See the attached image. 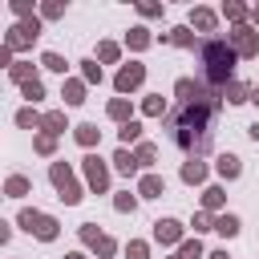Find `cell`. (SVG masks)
<instances>
[{
    "label": "cell",
    "instance_id": "6da1fadb",
    "mask_svg": "<svg viewBox=\"0 0 259 259\" xmlns=\"http://www.w3.org/2000/svg\"><path fill=\"white\" fill-rule=\"evenodd\" d=\"M219 97H223L219 89H203L199 85V93L186 97V102H178V110L166 118V134H170V142L182 154L199 158V154L211 150L215 122H219Z\"/></svg>",
    "mask_w": 259,
    "mask_h": 259
},
{
    "label": "cell",
    "instance_id": "7a4b0ae2",
    "mask_svg": "<svg viewBox=\"0 0 259 259\" xmlns=\"http://www.w3.org/2000/svg\"><path fill=\"white\" fill-rule=\"evenodd\" d=\"M235 49L227 45V41H219V37H211V41H203L199 45V65H203V85L207 89H227L231 85V69H235Z\"/></svg>",
    "mask_w": 259,
    "mask_h": 259
},
{
    "label": "cell",
    "instance_id": "3957f363",
    "mask_svg": "<svg viewBox=\"0 0 259 259\" xmlns=\"http://www.w3.org/2000/svg\"><path fill=\"white\" fill-rule=\"evenodd\" d=\"M20 223L28 227V231H37L41 239H53V235H57V223H53V219H45V215H32V211H24V215H20Z\"/></svg>",
    "mask_w": 259,
    "mask_h": 259
},
{
    "label": "cell",
    "instance_id": "277c9868",
    "mask_svg": "<svg viewBox=\"0 0 259 259\" xmlns=\"http://www.w3.org/2000/svg\"><path fill=\"white\" fill-rule=\"evenodd\" d=\"M53 182H57V186L65 190V194H61V199H65V203H77V199H81V190L73 186V178H69V170H65V166H61V162H57V166H53Z\"/></svg>",
    "mask_w": 259,
    "mask_h": 259
},
{
    "label": "cell",
    "instance_id": "5b68a950",
    "mask_svg": "<svg viewBox=\"0 0 259 259\" xmlns=\"http://www.w3.org/2000/svg\"><path fill=\"white\" fill-rule=\"evenodd\" d=\"M231 41H235L231 49H235L239 57H251V53H259V41H255V32H251V28H235V37H231Z\"/></svg>",
    "mask_w": 259,
    "mask_h": 259
},
{
    "label": "cell",
    "instance_id": "8992f818",
    "mask_svg": "<svg viewBox=\"0 0 259 259\" xmlns=\"http://www.w3.org/2000/svg\"><path fill=\"white\" fill-rule=\"evenodd\" d=\"M142 77H146L142 65H126V69L118 73V89H134V85H142Z\"/></svg>",
    "mask_w": 259,
    "mask_h": 259
},
{
    "label": "cell",
    "instance_id": "52a82bcc",
    "mask_svg": "<svg viewBox=\"0 0 259 259\" xmlns=\"http://www.w3.org/2000/svg\"><path fill=\"white\" fill-rule=\"evenodd\" d=\"M85 170H89V182L97 186V190H106V166L97 158H85Z\"/></svg>",
    "mask_w": 259,
    "mask_h": 259
},
{
    "label": "cell",
    "instance_id": "ba28073f",
    "mask_svg": "<svg viewBox=\"0 0 259 259\" xmlns=\"http://www.w3.org/2000/svg\"><path fill=\"white\" fill-rule=\"evenodd\" d=\"M114 162H118V170H122V174H134V170L142 166V162H138L134 154H126V150H118V158H114Z\"/></svg>",
    "mask_w": 259,
    "mask_h": 259
},
{
    "label": "cell",
    "instance_id": "9c48e42d",
    "mask_svg": "<svg viewBox=\"0 0 259 259\" xmlns=\"http://www.w3.org/2000/svg\"><path fill=\"white\" fill-rule=\"evenodd\" d=\"M215 231H219V235H227V239H231V235L239 231V219H235V215H223V219L215 223Z\"/></svg>",
    "mask_w": 259,
    "mask_h": 259
},
{
    "label": "cell",
    "instance_id": "30bf717a",
    "mask_svg": "<svg viewBox=\"0 0 259 259\" xmlns=\"http://www.w3.org/2000/svg\"><path fill=\"white\" fill-rule=\"evenodd\" d=\"M154 235H158L162 243H174V239H178V223H170V219H166V223H158V231H154Z\"/></svg>",
    "mask_w": 259,
    "mask_h": 259
},
{
    "label": "cell",
    "instance_id": "8fae6325",
    "mask_svg": "<svg viewBox=\"0 0 259 259\" xmlns=\"http://www.w3.org/2000/svg\"><path fill=\"white\" fill-rule=\"evenodd\" d=\"M247 93H251V89H247V85H239V81H231V85L223 89V97H227V102H247Z\"/></svg>",
    "mask_w": 259,
    "mask_h": 259
},
{
    "label": "cell",
    "instance_id": "7c38bea8",
    "mask_svg": "<svg viewBox=\"0 0 259 259\" xmlns=\"http://www.w3.org/2000/svg\"><path fill=\"white\" fill-rule=\"evenodd\" d=\"M203 174H207L203 162H186V166H182V178H186V182H203Z\"/></svg>",
    "mask_w": 259,
    "mask_h": 259
},
{
    "label": "cell",
    "instance_id": "4fadbf2b",
    "mask_svg": "<svg viewBox=\"0 0 259 259\" xmlns=\"http://www.w3.org/2000/svg\"><path fill=\"white\" fill-rule=\"evenodd\" d=\"M219 174H223V178H235V174H239V158H235V154H227V158L219 162Z\"/></svg>",
    "mask_w": 259,
    "mask_h": 259
},
{
    "label": "cell",
    "instance_id": "5bb4252c",
    "mask_svg": "<svg viewBox=\"0 0 259 259\" xmlns=\"http://www.w3.org/2000/svg\"><path fill=\"white\" fill-rule=\"evenodd\" d=\"M77 142H81V146H93V142H97V130H93V126H77Z\"/></svg>",
    "mask_w": 259,
    "mask_h": 259
},
{
    "label": "cell",
    "instance_id": "9a60e30c",
    "mask_svg": "<svg viewBox=\"0 0 259 259\" xmlns=\"http://www.w3.org/2000/svg\"><path fill=\"white\" fill-rule=\"evenodd\" d=\"M194 24H199V28H215V12L199 8V12H194Z\"/></svg>",
    "mask_w": 259,
    "mask_h": 259
},
{
    "label": "cell",
    "instance_id": "2e32d148",
    "mask_svg": "<svg viewBox=\"0 0 259 259\" xmlns=\"http://www.w3.org/2000/svg\"><path fill=\"white\" fill-rule=\"evenodd\" d=\"M138 134H142V126H138V122H126V126H122V142H134Z\"/></svg>",
    "mask_w": 259,
    "mask_h": 259
},
{
    "label": "cell",
    "instance_id": "e0dca14e",
    "mask_svg": "<svg viewBox=\"0 0 259 259\" xmlns=\"http://www.w3.org/2000/svg\"><path fill=\"white\" fill-rule=\"evenodd\" d=\"M142 194H150V199H154V194H162V178H154V174H150V178L142 182Z\"/></svg>",
    "mask_w": 259,
    "mask_h": 259
},
{
    "label": "cell",
    "instance_id": "ac0fdd59",
    "mask_svg": "<svg viewBox=\"0 0 259 259\" xmlns=\"http://www.w3.org/2000/svg\"><path fill=\"white\" fill-rule=\"evenodd\" d=\"M150 37H146V28H134V32H130V45H134V49H142Z\"/></svg>",
    "mask_w": 259,
    "mask_h": 259
},
{
    "label": "cell",
    "instance_id": "d6986e66",
    "mask_svg": "<svg viewBox=\"0 0 259 259\" xmlns=\"http://www.w3.org/2000/svg\"><path fill=\"white\" fill-rule=\"evenodd\" d=\"M45 65H49V69H57V73H65V61H61L57 53H45Z\"/></svg>",
    "mask_w": 259,
    "mask_h": 259
},
{
    "label": "cell",
    "instance_id": "ffe728a7",
    "mask_svg": "<svg viewBox=\"0 0 259 259\" xmlns=\"http://www.w3.org/2000/svg\"><path fill=\"white\" fill-rule=\"evenodd\" d=\"M41 93H45V89H41V81H28V85H24V97H32V102H37Z\"/></svg>",
    "mask_w": 259,
    "mask_h": 259
},
{
    "label": "cell",
    "instance_id": "44dd1931",
    "mask_svg": "<svg viewBox=\"0 0 259 259\" xmlns=\"http://www.w3.org/2000/svg\"><path fill=\"white\" fill-rule=\"evenodd\" d=\"M174 41H178V45H194V37H190V28H174Z\"/></svg>",
    "mask_w": 259,
    "mask_h": 259
},
{
    "label": "cell",
    "instance_id": "7402d4cb",
    "mask_svg": "<svg viewBox=\"0 0 259 259\" xmlns=\"http://www.w3.org/2000/svg\"><path fill=\"white\" fill-rule=\"evenodd\" d=\"M243 12H247L243 4H227V16H231V20H243Z\"/></svg>",
    "mask_w": 259,
    "mask_h": 259
},
{
    "label": "cell",
    "instance_id": "603a6c76",
    "mask_svg": "<svg viewBox=\"0 0 259 259\" xmlns=\"http://www.w3.org/2000/svg\"><path fill=\"white\" fill-rule=\"evenodd\" d=\"M45 126H49V130H53V134H57V130H61L65 122H61V114H49V118H45Z\"/></svg>",
    "mask_w": 259,
    "mask_h": 259
},
{
    "label": "cell",
    "instance_id": "cb8c5ba5",
    "mask_svg": "<svg viewBox=\"0 0 259 259\" xmlns=\"http://www.w3.org/2000/svg\"><path fill=\"white\" fill-rule=\"evenodd\" d=\"M110 114H114V118H126V114H130V106H126V102H114V106H110Z\"/></svg>",
    "mask_w": 259,
    "mask_h": 259
},
{
    "label": "cell",
    "instance_id": "d4e9b609",
    "mask_svg": "<svg viewBox=\"0 0 259 259\" xmlns=\"http://www.w3.org/2000/svg\"><path fill=\"white\" fill-rule=\"evenodd\" d=\"M65 97H69V102L77 106V102H81V85H69V89H65Z\"/></svg>",
    "mask_w": 259,
    "mask_h": 259
},
{
    "label": "cell",
    "instance_id": "484cf974",
    "mask_svg": "<svg viewBox=\"0 0 259 259\" xmlns=\"http://www.w3.org/2000/svg\"><path fill=\"white\" fill-rule=\"evenodd\" d=\"M223 203V190H207V207H219Z\"/></svg>",
    "mask_w": 259,
    "mask_h": 259
},
{
    "label": "cell",
    "instance_id": "4316f807",
    "mask_svg": "<svg viewBox=\"0 0 259 259\" xmlns=\"http://www.w3.org/2000/svg\"><path fill=\"white\" fill-rule=\"evenodd\" d=\"M130 259H146V247L142 243H130Z\"/></svg>",
    "mask_w": 259,
    "mask_h": 259
},
{
    "label": "cell",
    "instance_id": "83f0119b",
    "mask_svg": "<svg viewBox=\"0 0 259 259\" xmlns=\"http://www.w3.org/2000/svg\"><path fill=\"white\" fill-rule=\"evenodd\" d=\"M138 162H154V146H142L138 150Z\"/></svg>",
    "mask_w": 259,
    "mask_h": 259
},
{
    "label": "cell",
    "instance_id": "f1b7e54d",
    "mask_svg": "<svg viewBox=\"0 0 259 259\" xmlns=\"http://www.w3.org/2000/svg\"><path fill=\"white\" fill-rule=\"evenodd\" d=\"M251 138H255V142H259V122H255V126H251Z\"/></svg>",
    "mask_w": 259,
    "mask_h": 259
},
{
    "label": "cell",
    "instance_id": "f546056e",
    "mask_svg": "<svg viewBox=\"0 0 259 259\" xmlns=\"http://www.w3.org/2000/svg\"><path fill=\"white\" fill-rule=\"evenodd\" d=\"M211 259H227V251H215V255H211Z\"/></svg>",
    "mask_w": 259,
    "mask_h": 259
},
{
    "label": "cell",
    "instance_id": "4dcf8cb0",
    "mask_svg": "<svg viewBox=\"0 0 259 259\" xmlns=\"http://www.w3.org/2000/svg\"><path fill=\"white\" fill-rule=\"evenodd\" d=\"M251 102H259V89H255V93H251Z\"/></svg>",
    "mask_w": 259,
    "mask_h": 259
},
{
    "label": "cell",
    "instance_id": "1f68e13d",
    "mask_svg": "<svg viewBox=\"0 0 259 259\" xmlns=\"http://www.w3.org/2000/svg\"><path fill=\"white\" fill-rule=\"evenodd\" d=\"M255 16H259V12H255Z\"/></svg>",
    "mask_w": 259,
    "mask_h": 259
}]
</instances>
